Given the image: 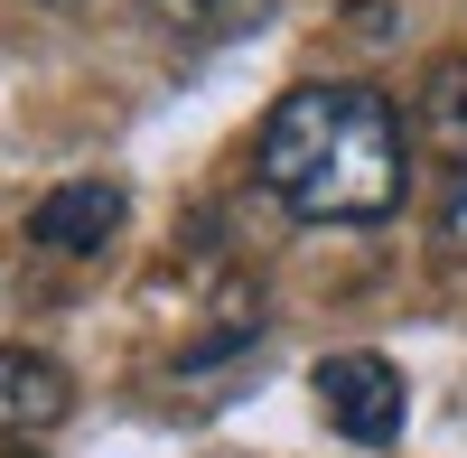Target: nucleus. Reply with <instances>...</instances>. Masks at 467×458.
<instances>
[{
	"mask_svg": "<svg viewBox=\"0 0 467 458\" xmlns=\"http://www.w3.org/2000/svg\"><path fill=\"white\" fill-rule=\"evenodd\" d=\"M253 178L299 224H383L411 187V141L383 85H290L262 112Z\"/></svg>",
	"mask_w": 467,
	"mask_h": 458,
	"instance_id": "nucleus-1",
	"label": "nucleus"
},
{
	"mask_svg": "<svg viewBox=\"0 0 467 458\" xmlns=\"http://www.w3.org/2000/svg\"><path fill=\"white\" fill-rule=\"evenodd\" d=\"M318 402H327V431H346L356 449H393V440H402V411H411L402 365L374 356V347L327 356V365H318Z\"/></svg>",
	"mask_w": 467,
	"mask_h": 458,
	"instance_id": "nucleus-2",
	"label": "nucleus"
},
{
	"mask_svg": "<svg viewBox=\"0 0 467 458\" xmlns=\"http://www.w3.org/2000/svg\"><path fill=\"white\" fill-rule=\"evenodd\" d=\"M28 234L47 253H103L112 234H122V187L112 178H66L57 197L28 215Z\"/></svg>",
	"mask_w": 467,
	"mask_h": 458,
	"instance_id": "nucleus-3",
	"label": "nucleus"
},
{
	"mask_svg": "<svg viewBox=\"0 0 467 458\" xmlns=\"http://www.w3.org/2000/svg\"><path fill=\"white\" fill-rule=\"evenodd\" d=\"M66 402H75V384H66L47 356L0 347V440H37V431H57Z\"/></svg>",
	"mask_w": 467,
	"mask_h": 458,
	"instance_id": "nucleus-4",
	"label": "nucleus"
},
{
	"mask_svg": "<svg viewBox=\"0 0 467 458\" xmlns=\"http://www.w3.org/2000/svg\"><path fill=\"white\" fill-rule=\"evenodd\" d=\"M420 131H440L449 160H467V57L431 66V85H420Z\"/></svg>",
	"mask_w": 467,
	"mask_h": 458,
	"instance_id": "nucleus-5",
	"label": "nucleus"
},
{
	"mask_svg": "<svg viewBox=\"0 0 467 458\" xmlns=\"http://www.w3.org/2000/svg\"><path fill=\"white\" fill-rule=\"evenodd\" d=\"M271 10V0H150V19L178 28V37H234V28H253Z\"/></svg>",
	"mask_w": 467,
	"mask_h": 458,
	"instance_id": "nucleus-6",
	"label": "nucleus"
},
{
	"mask_svg": "<svg viewBox=\"0 0 467 458\" xmlns=\"http://www.w3.org/2000/svg\"><path fill=\"white\" fill-rule=\"evenodd\" d=\"M440 253L467 262V160L449 169V197H440Z\"/></svg>",
	"mask_w": 467,
	"mask_h": 458,
	"instance_id": "nucleus-7",
	"label": "nucleus"
},
{
	"mask_svg": "<svg viewBox=\"0 0 467 458\" xmlns=\"http://www.w3.org/2000/svg\"><path fill=\"white\" fill-rule=\"evenodd\" d=\"M47 10H75V0H47Z\"/></svg>",
	"mask_w": 467,
	"mask_h": 458,
	"instance_id": "nucleus-8",
	"label": "nucleus"
}]
</instances>
